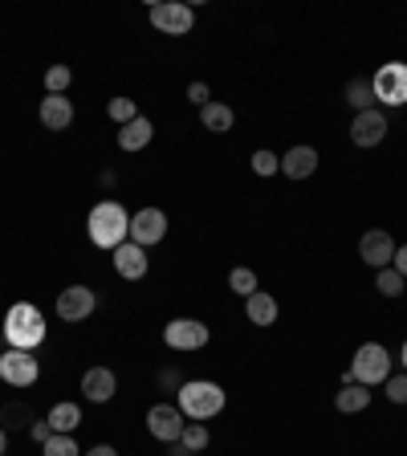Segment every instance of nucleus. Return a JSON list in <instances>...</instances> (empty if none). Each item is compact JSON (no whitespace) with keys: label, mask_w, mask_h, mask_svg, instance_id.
Segmentation results:
<instances>
[{"label":"nucleus","mask_w":407,"mask_h":456,"mask_svg":"<svg viewBox=\"0 0 407 456\" xmlns=\"http://www.w3.org/2000/svg\"><path fill=\"white\" fill-rule=\"evenodd\" d=\"M86 228H90V241H94L98 249L115 252L123 241H131V212H126L118 200H102V204L90 208Z\"/></svg>","instance_id":"obj_1"},{"label":"nucleus","mask_w":407,"mask_h":456,"mask_svg":"<svg viewBox=\"0 0 407 456\" xmlns=\"http://www.w3.org/2000/svg\"><path fill=\"white\" fill-rule=\"evenodd\" d=\"M4 339L12 350H37L45 342V314L33 301H12L4 314Z\"/></svg>","instance_id":"obj_2"},{"label":"nucleus","mask_w":407,"mask_h":456,"mask_svg":"<svg viewBox=\"0 0 407 456\" xmlns=\"http://www.w3.org/2000/svg\"><path fill=\"white\" fill-rule=\"evenodd\" d=\"M175 408L184 412V420H212L224 412V388L212 383V379H192L175 391Z\"/></svg>","instance_id":"obj_3"},{"label":"nucleus","mask_w":407,"mask_h":456,"mask_svg":"<svg viewBox=\"0 0 407 456\" xmlns=\"http://www.w3.org/2000/svg\"><path fill=\"white\" fill-rule=\"evenodd\" d=\"M350 375H355V383H363V388H379V383H387L391 379V355L383 342H363L359 350H355V359H350Z\"/></svg>","instance_id":"obj_4"},{"label":"nucleus","mask_w":407,"mask_h":456,"mask_svg":"<svg viewBox=\"0 0 407 456\" xmlns=\"http://www.w3.org/2000/svg\"><path fill=\"white\" fill-rule=\"evenodd\" d=\"M371 90H375V102H383V107H407V61L379 66Z\"/></svg>","instance_id":"obj_5"},{"label":"nucleus","mask_w":407,"mask_h":456,"mask_svg":"<svg viewBox=\"0 0 407 456\" xmlns=\"http://www.w3.org/2000/svg\"><path fill=\"white\" fill-rule=\"evenodd\" d=\"M147 17H151V25H156L159 33H167V37H184V33H192L196 9L184 4V0H159V4H151Z\"/></svg>","instance_id":"obj_6"},{"label":"nucleus","mask_w":407,"mask_h":456,"mask_svg":"<svg viewBox=\"0 0 407 456\" xmlns=\"http://www.w3.org/2000/svg\"><path fill=\"white\" fill-rule=\"evenodd\" d=\"M0 379L9 383V388H33L41 379V363L33 350H4L0 355Z\"/></svg>","instance_id":"obj_7"},{"label":"nucleus","mask_w":407,"mask_h":456,"mask_svg":"<svg viewBox=\"0 0 407 456\" xmlns=\"http://www.w3.org/2000/svg\"><path fill=\"white\" fill-rule=\"evenodd\" d=\"M208 339H212V331L196 318H172L167 322V331H164V342L172 350H204Z\"/></svg>","instance_id":"obj_8"},{"label":"nucleus","mask_w":407,"mask_h":456,"mask_svg":"<svg viewBox=\"0 0 407 456\" xmlns=\"http://www.w3.org/2000/svg\"><path fill=\"white\" fill-rule=\"evenodd\" d=\"M184 412L175 408V404H156V408L147 412V432L156 440H164V444H175V440L184 436Z\"/></svg>","instance_id":"obj_9"},{"label":"nucleus","mask_w":407,"mask_h":456,"mask_svg":"<svg viewBox=\"0 0 407 456\" xmlns=\"http://www.w3.org/2000/svg\"><path fill=\"white\" fill-rule=\"evenodd\" d=\"M164 236H167L164 208H139V212L131 216V241H135L139 249H151V244H159Z\"/></svg>","instance_id":"obj_10"},{"label":"nucleus","mask_w":407,"mask_h":456,"mask_svg":"<svg viewBox=\"0 0 407 456\" xmlns=\"http://www.w3.org/2000/svg\"><path fill=\"white\" fill-rule=\"evenodd\" d=\"M98 306V293L90 290V285H66V290L58 293V318L61 322H82L90 318Z\"/></svg>","instance_id":"obj_11"},{"label":"nucleus","mask_w":407,"mask_h":456,"mask_svg":"<svg viewBox=\"0 0 407 456\" xmlns=\"http://www.w3.org/2000/svg\"><path fill=\"white\" fill-rule=\"evenodd\" d=\"M387 139V115L383 110H363V115H355V123H350V143L355 147H379Z\"/></svg>","instance_id":"obj_12"},{"label":"nucleus","mask_w":407,"mask_h":456,"mask_svg":"<svg viewBox=\"0 0 407 456\" xmlns=\"http://www.w3.org/2000/svg\"><path fill=\"white\" fill-rule=\"evenodd\" d=\"M359 257L371 265V269H387V265L395 261V241H391L387 228H371V233L359 241Z\"/></svg>","instance_id":"obj_13"},{"label":"nucleus","mask_w":407,"mask_h":456,"mask_svg":"<svg viewBox=\"0 0 407 456\" xmlns=\"http://www.w3.org/2000/svg\"><path fill=\"white\" fill-rule=\"evenodd\" d=\"M147 249H139L135 241H123L115 249V269H118V277H126V282H143L147 277Z\"/></svg>","instance_id":"obj_14"},{"label":"nucleus","mask_w":407,"mask_h":456,"mask_svg":"<svg viewBox=\"0 0 407 456\" xmlns=\"http://www.w3.org/2000/svg\"><path fill=\"white\" fill-rule=\"evenodd\" d=\"M118 391V379L110 367H90L86 375H82V396L90 399V404H110Z\"/></svg>","instance_id":"obj_15"},{"label":"nucleus","mask_w":407,"mask_h":456,"mask_svg":"<svg viewBox=\"0 0 407 456\" xmlns=\"http://www.w3.org/2000/svg\"><path fill=\"white\" fill-rule=\"evenodd\" d=\"M37 115H41V126H45V131H66V126L74 123V102H69L66 94H45Z\"/></svg>","instance_id":"obj_16"},{"label":"nucleus","mask_w":407,"mask_h":456,"mask_svg":"<svg viewBox=\"0 0 407 456\" xmlns=\"http://www.w3.org/2000/svg\"><path fill=\"white\" fill-rule=\"evenodd\" d=\"M282 172L290 175V180H310V175L318 172V151H314V147H290L282 156Z\"/></svg>","instance_id":"obj_17"},{"label":"nucleus","mask_w":407,"mask_h":456,"mask_svg":"<svg viewBox=\"0 0 407 456\" xmlns=\"http://www.w3.org/2000/svg\"><path fill=\"white\" fill-rule=\"evenodd\" d=\"M151 139H156V126H151V118H143V115L131 118L126 126H118V147H123V151H143Z\"/></svg>","instance_id":"obj_18"},{"label":"nucleus","mask_w":407,"mask_h":456,"mask_svg":"<svg viewBox=\"0 0 407 456\" xmlns=\"http://www.w3.org/2000/svg\"><path fill=\"white\" fill-rule=\"evenodd\" d=\"M244 314H249L252 326H273L282 310H277V298H273V293L257 290L252 298H244Z\"/></svg>","instance_id":"obj_19"},{"label":"nucleus","mask_w":407,"mask_h":456,"mask_svg":"<svg viewBox=\"0 0 407 456\" xmlns=\"http://www.w3.org/2000/svg\"><path fill=\"white\" fill-rule=\"evenodd\" d=\"M45 420H49V428H53V432L74 436V432H78V424H82V408H78V404H53Z\"/></svg>","instance_id":"obj_20"},{"label":"nucleus","mask_w":407,"mask_h":456,"mask_svg":"<svg viewBox=\"0 0 407 456\" xmlns=\"http://www.w3.org/2000/svg\"><path fill=\"white\" fill-rule=\"evenodd\" d=\"M200 123H204V131L224 135V131H233L236 115H233V107H224V102H208V107H200Z\"/></svg>","instance_id":"obj_21"},{"label":"nucleus","mask_w":407,"mask_h":456,"mask_svg":"<svg viewBox=\"0 0 407 456\" xmlns=\"http://www.w3.org/2000/svg\"><path fill=\"white\" fill-rule=\"evenodd\" d=\"M334 408H339L342 416H355V412L371 408V388H363V383H350V388H342L339 396H334Z\"/></svg>","instance_id":"obj_22"},{"label":"nucleus","mask_w":407,"mask_h":456,"mask_svg":"<svg viewBox=\"0 0 407 456\" xmlns=\"http://www.w3.org/2000/svg\"><path fill=\"white\" fill-rule=\"evenodd\" d=\"M347 102L355 107V115H363V110H375V90H371V78L347 82Z\"/></svg>","instance_id":"obj_23"},{"label":"nucleus","mask_w":407,"mask_h":456,"mask_svg":"<svg viewBox=\"0 0 407 456\" xmlns=\"http://www.w3.org/2000/svg\"><path fill=\"white\" fill-rule=\"evenodd\" d=\"M180 444H188L192 452H204V448L212 444V436H208V428H204L200 420H188V424H184V436H180Z\"/></svg>","instance_id":"obj_24"},{"label":"nucleus","mask_w":407,"mask_h":456,"mask_svg":"<svg viewBox=\"0 0 407 456\" xmlns=\"http://www.w3.org/2000/svg\"><path fill=\"white\" fill-rule=\"evenodd\" d=\"M375 290L383 293V298H399V293H403V277H399V273L387 265V269L375 273Z\"/></svg>","instance_id":"obj_25"},{"label":"nucleus","mask_w":407,"mask_h":456,"mask_svg":"<svg viewBox=\"0 0 407 456\" xmlns=\"http://www.w3.org/2000/svg\"><path fill=\"white\" fill-rule=\"evenodd\" d=\"M41 448H45V456H82L78 440H74V436H61V432H53V436H49Z\"/></svg>","instance_id":"obj_26"},{"label":"nucleus","mask_w":407,"mask_h":456,"mask_svg":"<svg viewBox=\"0 0 407 456\" xmlns=\"http://www.w3.org/2000/svg\"><path fill=\"white\" fill-rule=\"evenodd\" d=\"M228 290L241 293V298H252V293H257V273L252 269H233L228 273Z\"/></svg>","instance_id":"obj_27"},{"label":"nucleus","mask_w":407,"mask_h":456,"mask_svg":"<svg viewBox=\"0 0 407 456\" xmlns=\"http://www.w3.org/2000/svg\"><path fill=\"white\" fill-rule=\"evenodd\" d=\"M69 82H74V69L69 66H49L45 69V90L49 94H66Z\"/></svg>","instance_id":"obj_28"},{"label":"nucleus","mask_w":407,"mask_h":456,"mask_svg":"<svg viewBox=\"0 0 407 456\" xmlns=\"http://www.w3.org/2000/svg\"><path fill=\"white\" fill-rule=\"evenodd\" d=\"M107 115L115 118L118 126H126V123H131V118H139V107H135V98H110Z\"/></svg>","instance_id":"obj_29"},{"label":"nucleus","mask_w":407,"mask_h":456,"mask_svg":"<svg viewBox=\"0 0 407 456\" xmlns=\"http://www.w3.org/2000/svg\"><path fill=\"white\" fill-rule=\"evenodd\" d=\"M252 172H257V175L282 172V156H273V151H252Z\"/></svg>","instance_id":"obj_30"},{"label":"nucleus","mask_w":407,"mask_h":456,"mask_svg":"<svg viewBox=\"0 0 407 456\" xmlns=\"http://www.w3.org/2000/svg\"><path fill=\"white\" fill-rule=\"evenodd\" d=\"M383 388H387L391 404H395V408H403V404H407V371H403V375H391Z\"/></svg>","instance_id":"obj_31"},{"label":"nucleus","mask_w":407,"mask_h":456,"mask_svg":"<svg viewBox=\"0 0 407 456\" xmlns=\"http://www.w3.org/2000/svg\"><path fill=\"white\" fill-rule=\"evenodd\" d=\"M188 102L208 107V102H212V94H208V86H204V82H192V86H188Z\"/></svg>","instance_id":"obj_32"},{"label":"nucleus","mask_w":407,"mask_h":456,"mask_svg":"<svg viewBox=\"0 0 407 456\" xmlns=\"http://www.w3.org/2000/svg\"><path fill=\"white\" fill-rule=\"evenodd\" d=\"M29 436H33V440H37V444H45V440H49V436H53V428H49V420H37V424H33V428H29Z\"/></svg>","instance_id":"obj_33"},{"label":"nucleus","mask_w":407,"mask_h":456,"mask_svg":"<svg viewBox=\"0 0 407 456\" xmlns=\"http://www.w3.org/2000/svg\"><path fill=\"white\" fill-rule=\"evenodd\" d=\"M391 269H395L399 277L407 282V244H399V249H395V261H391Z\"/></svg>","instance_id":"obj_34"},{"label":"nucleus","mask_w":407,"mask_h":456,"mask_svg":"<svg viewBox=\"0 0 407 456\" xmlns=\"http://www.w3.org/2000/svg\"><path fill=\"white\" fill-rule=\"evenodd\" d=\"M159 383H164V388H184V379H180V371H159Z\"/></svg>","instance_id":"obj_35"},{"label":"nucleus","mask_w":407,"mask_h":456,"mask_svg":"<svg viewBox=\"0 0 407 456\" xmlns=\"http://www.w3.org/2000/svg\"><path fill=\"white\" fill-rule=\"evenodd\" d=\"M86 456H118V452H115V448H110V444H94Z\"/></svg>","instance_id":"obj_36"},{"label":"nucleus","mask_w":407,"mask_h":456,"mask_svg":"<svg viewBox=\"0 0 407 456\" xmlns=\"http://www.w3.org/2000/svg\"><path fill=\"white\" fill-rule=\"evenodd\" d=\"M172 456H196V452H192L188 444H180V440H175V444H172Z\"/></svg>","instance_id":"obj_37"},{"label":"nucleus","mask_w":407,"mask_h":456,"mask_svg":"<svg viewBox=\"0 0 407 456\" xmlns=\"http://www.w3.org/2000/svg\"><path fill=\"white\" fill-rule=\"evenodd\" d=\"M9 452V436H4V428H0V456Z\"/></svg>","instance_id":"obj_38"},{"label":"nucleus","mask_w":407,"mask_h":456,"mask_svg":"<svg viewBox=\"0 0 407 456\" xmlns=\"http://www.w3.org/2000/svg\"><path fill=\"white\" fill-rule=\"evenodd\" d=\"M399 363H403V371H407V339H403V350H399Z\"/></svg>","instance_id":"obj_39"}]
</instances>
